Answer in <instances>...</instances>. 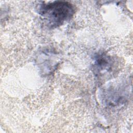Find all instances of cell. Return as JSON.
Masks as SVG:
<instances>
[{"mask_svg":"<svg viewBox=\"0 0 133 133\" xmlns=\"http://www.w3.org/2000/svg\"><path fill=\"white\" fill-rule=\"evenodd\" d=\"M39 14L50 28H55L70 20L75 10L72 4L65 1H55L41 4Z\"/></svg>","mask_w":133,"mask_h":133,"instance_id":"6da1fadb","label":"cell"}]
</instances>
